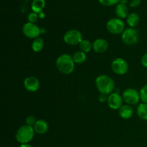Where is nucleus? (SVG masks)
Instances as JSON below:
<instances>
[{
  "label": "nucleus",
  "mask_w": 147,
  "mask_h": 147,
  "mask_svg": "<svg viewBox=\"0 0 147 147\" xmlns=\"http://www.w3.org/2000/svg\"><path fill=\"white\" fill-rule=\"evenodd\" d=\"M79 47H80V49L81 51L87 53H89L91 50V49L93 48V44L89 40H83L80 43V45H79Z\"/></svg>",
  "instance_id": "obj_21"
},
{
  "label": "nucleus",
  "mask_w": 147,
  "mask_h": 147,
  "mask_svg": "<svg viewBox=\"0 0 147 147\" xmlns=\"http://www.w3.org/2000/svg\"><path fill=\"white\" fill-rule=\"evenodd\" d=\"M137 115L142 120H147V103H142L137 108Z\"/></svg>",
  "instance_id": "obj_20"
},
{
  "label": "nucleus",
  "mask_w": 147,
  "mask_h": 147,
  "mask_svg": "<svg viewBox=\"0 0 147 147\" xmlns=\"http://www.w3.org/2000/svg\"><path fill=\"white\" fill-rule=\"evenodd\" d=\"M24 86L26 90L30 92H36L40 87V83L34 76H29L24 80Z\"/></svg>",
  "instance_id": "obj_11"
},
{
  "label": "nucleus",
  "mask_w": 147,
  "mask_h": 147,
  "mask_svg": "<svg viewBox=\"0 0 147 147\" xmlns=\"http://www.w3.org/2000/svg\"><path fill=\"white\" fill-rule=\"evenodd\" d=\"M20 147H32L29 144H21Z\"/></svg>",
  "instance_id": "obj_29"
},
{
  "label": "nucleus",
  "mask_w": 147,
  "mask_h": 147,
  "mask_svg": "<svg viewBox=\"0 0 147 147\" xmlns=\"http://www.w3.org/2000/svg\"><path fill=\"white\" fill-rule=\"evenodd\" d=\"M99 2L104 6H113L118 4L119 0H98Z\"/></svg>",
  "instance_id": "obj_24"
},
{
  "label": "nucleus",
  "mask_w": 147,
  "mask_h": 147,
  "mask_svg": "<svg viewBox=\"0 0 147 147\" xmlns=\"http://www.w3.org/2000/svg\"><path fill=\"white\" fill-rule=\"evenodd\" d=\"M123 100L128 105H135L141 100L140 93L139 91L134 88H127L123 92L122 95Z\"/></svg>",
  "instance_id": "obj_8"
},
{
  "label": "nucleus",
  "mask_w": 147,
  "mask_h": 147,
  "mask_svg": "<svg viewBox=\"0 0 147 147\" xmlns=\"http://www.w3.org/2000/svg\"><path fill=\"white\" fill-rule=\"evenodd\" d=\"M22 32L24 35L28 38L36 39L41 34L42 30L35 23L28 22L23 25Z\"/></svg>",
  "instance_id": "obj_7"
},
{
  "label": "nucleus",
  "mask_w": 147,
  "mask_h": 147,
  "mask_svg": "<svg viewBox=\"0 0 147 147\" xmlns=\"http://www.w3.org/2000/svg\"><path fill=\"white\" fill-rule=\"evenodd\" d=\"M63 40L66 44L69 45H80L83 40L81 32L77 30H70L66 32L63 36Z\"/></svg>",
  "instance_id": "obj_6"
},
{
  "label": "nucleus",
  "mask_w": 147,
  "mask_h": 147,
  "mask_svg": "<svg viewBox=\"0 0 147 147\" xmlns=\"http://www.w3.org/2000/svg\"><path fill=\"white\" fill-rule=\"evenodd\" d=\"M25 121H26V124L28 125V126H34L37 121H36L35 117H34V116H27V117Z\"/></svg>",
  "instance_id": "obj_25"
},
{
  "label": "nucleus",
  "mask_w": 147,
  "mask_h": 147,
  "mask_svg": "<svg viewBox=\"0 0 147 147\" xmlns=\"http://www.w3.org/2000/svg\"><path fill=\"white\" fill-rule=\"evenodd\" d=\"M43 47H44V40H42V38L37 37L33 40L32 43V49L34 53H39L42 51Z\"/></svg>",
  "instance_id": "obj_19"
},
{
  "label": "nucleus",
  "mask_w": 147,
  "mask_h": 147,
  "mask_svg": "<svg viewBox=\"0 0 147 147\" xmlns=\"http://www.w3.org/2000/svg\"><path fill=\"white\" fill-rule=\"evenodd\" d=\"M119 113L122 119H129L133 116L134 110L130 105H124L119 109Z\"/></svg>",
  "instance_id": "obj_14"
},
{
  "label": "nucleus",
  "mask_w": 147,
  "mask_h": 147,
  "mask_svg": "<svg viewBox=\"0 0 147 147\" xmlns=\"http://www.w3.org/2000/svg\"><path fill=\"white\" fill-rule=\"evenodd\" d=\"M73 61L76 64H83L85 63L87 59V56H86V53L83 51H77L76 53H74L73 56Z\"/></svg>",
  "instance_id": "obj_18"
},
{
  "label": "nucleus",
  "mask_w": 147,
  "mask_h": 147,
  "mask_svg": "<svg viewBox=\"0 0 147 147\" xmlns=\"http://www.w3.org/2000/svg\"><path fill=\"white\" fill-rule=\"evenodd\" d=\"M107 30L113 34H120L125 30V24L121 19L112 18L106 23Z\"/></svg>",
  "instance_id": "obj_4"
},
{
  "label": "nucleus",
  "mask_w": 147,
  "mask_h": 147,
  "mask_svg": "<svg viewBox=\"0 0 147 147\" xmlns=\"http://www.w3.org/2000/svg\"><path fill=\"white\" fill-rule=\"evenodd\" d=\"M140 98L143 103H147V84L144 86L139 91Z\"/></svg>",
  "instance_id": "obj_22"
},
{
  "label": "nucleus",
  "mask_w": 147,
  "mask_h": 147,
  "mask_svg": "<svg viewBox=\"0 0 147 147\" xmlns=\"http://www.w3.org/2000/svg\"><path fill=\"white\" fill-rule=\"evenodd\" d=\"M141 63H142V65L144 66V67H147V53H145L142 57V60H141Z\"/></svg>",
  "instance_id": "obj_26"
},
{
  "label": "nucleus",
  "mask_w": 147,
  "mask_h": 147,
  "mask_svg": "<svg viewBox=\"0 0 147 147\" xmlns=\"http://www.w3.org/2000/svg\"><path fill=\"white\" fill-rule=\"evenodd\" d=\"M34 129L33 126L24 125L17 130L16 133V139L21 144H28L34 137Z\"/></svg>",
  "instance_id": "obj_3"
},
{
  "label": "nucleus",
  "mask_w": 147,
  "mask_h": 147,
  "mask_svg": "<svg viewBox=\"0 0 147 147\" xmlns=\"http://www.w3.org/2000/svg\"><path fill=\"white\" fill-rule=\"evenodd\" d=\"M34 131L38 134H44L48 131V123L43 119H39L36 121L35 124L33 126Z\"/></svg>",
  "instance_id": "obj_13"
},
{
  "label": "nucleus",
  "mask_w": 147,
  "mask_h": 147,
  "mask_svg": "<svg viewBox=\"0 0 147 147\" xmlns=\"http://www.w3.org/2000/svg\"><path fill=\"white\" fill-rule=\"evenodd\" d=\"M115 12H116V16L119 19L126 18V17L129 16L128 15V14H129V9H128L127 6L126 4L119 3L116 7Z\"/></svg>",
  "instance_id": "obj_15"
},
{
  "label": "nucleus",
  "mask_w": 147,
  "mask_h": 147,
  "mask_svg": "<svg viewBox=\"0 0 147 147\" xmlns=\"http://www.w3.org/2000/svg\"><path fill=\"white\" fill-rule=\"evenodd\" d=\"M39 16L37 13L35 12H31L29 14V15L27 16V20H28L29 22L32 23H35L38 20Z\"/></svg>",
  "instance_id": "obj_23"
},
{
  "label": "nucleus",
  "mask_w": 147,
  "mask_h": 147,
  "mask_svg": "<svg viewBox=\"0 0 147 147\" xmlns=\"http://www.w3.org/2000/svg\"><path fill=\"white\" fill-rule=\"evenodd\" d=\"M56 66L60 73L65 75L71 74L75 70V63L72 56L68 54H63L57 57Z\"/></svg>",
  "instance_id": "obj_2"
},
{
  "label": "nucleus",
  "mask_w": 147,
  "mask_h": 147,
  "mask_svg": "<svg viewBox=\"0 0 147 147\" xmlns=\"http://www.w3.org/2000/svg\"><path fill=\"white\" fill-rule=\"evenodd\" d=\"M128 0H119V3H121V4H126L127 3Z\"/></svg>",
  "instance_id": "obj_30"
},
{
  "label": "nucleus",
  "mask_w": 147,
  "mask_h": 147,
  "mask_svg": "<svg viewBox=\"0 0 147 147\" xmlns=\"http://www.w3.org/2000/svg\"><path fill=\"white\" fill-rule=\"evenodd\" d=\"M139 22H140V17L136 13H131L129 14L126 19V22L128 25L132 28L136 27L139 24Z\"/></svg>",
  "instance_id": "obj_17"
},
{
  "label": "nucleus",
  "mask_w": 147,
  "mask_h": 147,
  "mask_svg": "<svg viewBox=\"0 0 147 147\" xmlns=\"http://www.w3.org/2000/svg\"><path fill=\"white\" fill-rule=\"evenodd\" d=\"M123 98L118 93H112L108 97V105L113 110H119L123 104Z\"/></svg>",
  "instance_id": "obj_10"
},
{
  "label": "nucleus",
  "mask_w": 147,
  "mask_h": 147,
  "mask_svg": "<svg viewBox=\"0 0 147 147\" xmlns=\"http://www.w3.org/2000/svg\"><path fill=\"white\" fill-rule=\"evenodd\" d=\"M45 6V0H33L32 2V9L33 12L37 14L42 12V10Z\"/></svg>",
  "instance_id": "obj_16"
},
{
  "label": "nucleus",
  "mask_w": 147,
  "mask_h": 147,
  "mask_svg": "<svg viewBox=\"0 0 147 147\" xmlns=\"http://www.w3.org/2000/svg\"><path fill=\"white\" fill-rule=\"evenodd\" d=\"M122 41L127 45H132L138 42L139 39V32L137 30L132 27L125 29L122 33Z\"/></svg>",
  "instance_id": "obj_5"
},
{
  "label": "nucleus",
  "mask_w": 147,
  "mask_h": 147,
  "mask_svg": "<svg viewBox=\"0 0 147 147\" xmlns=\"http://www.w3.org/2000/svg\"><path fill=\"white\" fill-rule=\"evenodd\" d=\"M98 100L100 103H105V102L108 101V97L106 95L104 94H100L98 98Z\"/></svg>",
  "instance_id": "obj_28"
},
{
  "label": "nucleus",
  "mask_w": 147,
  "mask_h": 147,
  "mask_svg": "<svg viewBox=\"0 0 147 147\" xmlns=\"http://www.w3.org/2000/svg\"><path fill=\"white\" fill-rule=\"evenodd\" d=\"M39 17H40V18H44L45 14H44V13H42V12L40 13V16H39Z\"/></svg>",
  "instance_id": "obj_31"
},
{
  "label": "nucleus",
  "mask_w": 147,
  "mask_h": 147,
  "mask_svg": "<svg viewBox=\"0 0 147 147\" xmlns=\"http://www.w3.org/2000/svg\"><path fill=\"white\" fill-rule=\"evenodd\" d=\"M142 0H132L130 3V6L131 7H136L140 5Z\"/></svg>",
  "instance_id": "obj_27"
},
{
  "label": "nucleus",
  "mask_w": 147,
  "mask_h": 147,
  "mask_svg": "<svg viewBox=\"0 0 147 147\" xmlns=\"http://www.w3.org/2000/svg\"><path fill=\"white\" fill-rule=\"evenodd\" d=\"M109 48V43L102 38L97 39L93 43V49L97 53H103Z\"/></svg>",
  "instance_id": "obj_12"
},
{
  "label": "nucleus",
  "mask_w": 147,
  "mask_h": 147,
  "mask_svg": "<svg viewBox=\"0 0 147 147\" xmlns=\"http://www.w3.org/2000/svg\"><path fill=\"white\" fill-rule=\"evenodd\" d=\"M111 68L116 74L122 76L127 73L129 70V65L124 59L118 57L112 61Z\"/></svg>",
  "instance_id": "obj_9"
},
{
  "label": "nucleus",
  "mask_w": 147,
  "mask_h": 147,
  "mask_svg": "<svg viewBox=\"0 0 147 147\" xmlns=\"http://www.w3.org/2000/svg\"><path fill=\"white\" fill-rule=\"evenodd\" d=\"M96 86L100 94H111L115 88V83L113 79L106 75L99 76L96 79Z\"/></svg>",
  "instance_id": "obj_1"
}]
</instances>
